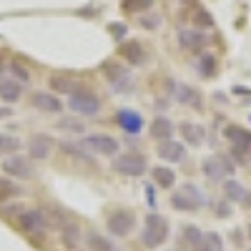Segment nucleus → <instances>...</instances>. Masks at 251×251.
Returning a JSON list of instances; mask_svg holds the SVG:
<instances>
[{"label": "nucleus", "instance_id": "nucleus-21", "mask_svg": "<svg viewBox=\"0 0 251 251\" xmlns=\"http://www.w3.org/2000/svg\"><path fill=\"white\" fill-rule=\"evenodd\" d=\"M23 83H18L15 78L10 75H0V100L5 103V106H10V103H18L20 98H23Z\"/></svg>", "mask_w": 251, "mask_h": 251}, {"label": "nucleus", "instance_id": "nucleus-31", "mask_svg": "<svg viewBox=\"0 0 251 251\" xmlns=\"http://www.w3.org/2000/svg\"><path fill=\"white\" fill-rule=\"evenodd\" d=\"M194 251H224V239L216 231H206L203 239H201V244Z\"/></svg>", "mask_w": 251, "mask_h": 251}, {"label": "nucleus", "instance_id": "nucleus-23", "mask_svg": "<svg viewBox=\"0 0 251 251\" xmlns=\"http://www.w3.org/2000/svg\"><path fill=\"white\" fill-rule=\"evenodd\" d=\"M151 138L153 141H169V138H174V133H176V126H174V121L169 118V116H156L153 121H151Z\"/></svg>", "mask_w": 251, "mask_h": 251}, {"label": "nucleus", "instance_id": "nucleus-17", "mask_svg": "<svg viewBox=\"0 0 251 251\" xmlns=\"http://www.w3.org/2000/svg\"><path fill=\"white\" fill-rule=\"evenodd\" d=\"M121 58L128 63L131 68H141L149 63V50L143 48V43H138V40H128V43H123L121 46Z\"/></svg>", "mask_w": 251, "mask_h": 251}, {"label": "nucleus", "instance_id": "nucleus-16", "mask_svg": "<svg viewBox=\"0 0 251 251\" xmlns=\"http://www.w3.org/2000/svg\"><path fill=\"white\" fill-rule=\"evenodd\" d=\"M113 121H116L118 128L126 131L128 136H138L143 131V116L138 111H133V108H118Z\"/></svg>", "mask_w": 251, "mask_h": 251}, {"label": "nucleus", "instance_id": "nucleus-4", "mask_svg": "<svg viewBox=\"0 0 251 251\" xmlns=\"http://www.w3.org/2000/svg\"><path fill=\"white\" fill-rule=\"evenodd\" d=\"M171 206L176 208V211H181V214H196V211H201V208L208 203V199H206V194L201 191L199 186H194V183H183L181 188H176V191H171Z\"/></svg>", "mask_w": 251, "mask_h": 251}, {"label": "nucleus", "instance_id": "nucleus-7", "mask_svg": "<svg viewBox=\"0 0 251 251\" xmlns=\"http://www.w3.org/2000/svg\"><path fill=\"white\" fill-rule=\"evenodd\" d=\"M136 228V214L131 208H113L106 219V231L116 239H128Z\"/></svg>", "mask_w": 251, "mask_h": 251}, {"label": "nucleus", "instance_id": "nucleus-26", "mask_svg": "<svg viewBox=\"0 0 251 251\" xmlns=\"http://www.w3.org/2000/svg\"><path fill=\"white\" fill-rule=\"evenodd\" d=\"M149 174H151L153 186L163 188V191H169V188H174V186H176V171L171 169V166H153V169H151Z\"/></svg>", "mask_w": 251, "mask_h": 251}, {"label": "nucleus", "instance_id": "nucleus-35", "mask_svg": "<svg viewBox=\"0 0 251 251\" xmlns=\"http://www.w3.org/2000/svg\"><path fill=\"white\" fill-rule=\"evenodd\" d=\"M138 23L146 28V30H156V28H161V23H163V18L156 13V10H149V13H143L141 18H138Z\"/></svg>", "mask_w": 251, "mask_h": 251}, {"label": "nucleus", "instance_id": "nucleus-30", "mask_svg": "<svg viewBox=\"0 0 251 251\" xmlns=\"http://www.w3.org/2000/svg\"><path fill=\"white\" fill-rule=\"evenodd\" d=\"M15 196H20L18 181L10 178V176H5V174H0V203H5V201H10Z\"/></svg>", "mask_w": 251, "mask_h": 251}, {"label": "nucleus", "instance_id": "nucleus-19", "mask_svg": "<svg viewBox=\"0 0 251 251\" xmlns=\"http://www.w3.org/2000/svg\"><path fill=\"white\" fill-rule=\"evenodd\" d=\"M221 191H224V199L231 201V203H241V206H251V194L244 183H239L236 178H226L221 183Z\"/></svg>", "mask_w": 251, "mask_h": 251}, {"label": "nucleus", "instance_id": "nucleus-2", "mask_svg": "<svg viewBox=\"0 0 251 251\" xmlns=\"http://www.w3.org/2000/svg\"><path fill=\"white\" fill-rule=\"evenodd\" d=\"M66 106H68L71 113H75V116H80V118H96V116H100V111H103V100L98 98V93H96L93 88L78 86V88L68 96Z\"/></svg>", "mask_w": 251, "mask_h": 251}, {"label": "nucleus", "instance_id": "nucleus-25", "mask_svg": "<svg viewBox=\"0 0 251 251\" xmlns=\"http://www.w3.org/2000/svg\"><path fill=\"white\" fill-rule=\"evenodd\" d=\"M83 241H86V249L88 251H121L111 236L100 234V231H86L83 234Z\"/></svg>", "mask_w": 251, "mask_h": 251}, {"label": "nucleus", "instance_id": "nucleus-5", "mask_svg": "<svg viewBox=\"0 0 251 251\" xmlns=\"http://www.w3.org/2000/svg\"><path fill=\"white\" fill-rule=\"evenodd\" d=\"M111 169L118 174V176H126V178H141L146 176L151 169H149V158H146V153L141 151H123L113 158Z\"/></svg>", "mask_w": 251, "mask_h": 251}, {"label": "nucleus", "instance_id": "nucleus-32", "mask_svg": "<svg viewBox=\"0 0 251 251\" xmlns=\"http://www.w3.org/2000/svg\"><path fill=\"white\" fill-rule=\"evenodd\" d=\"M201 239H203V231L199 226H194V224H188V226H183V231H181V241L188 246V249H196L199 244H201Z\"/></svg>", "mask_w": 251, "mask_h": 251}, {"label": "nucleus", "instance_id": "nucleus-6", "mask_svg": "<svg viewBox=\"0 0 251 251\" xmlns=\"http://www.w3.org/2000/svg\"><path fill=\"white\" fill-rule=\"evenodd\" d=\"M201 171L208 181L214 183H224L226 178H231L236 174V163L231 161V156L226 153H214V156H206L201 161Z\"/></svg>", "mask_w": 251, "mask_h": 251}, {"label": "nucleus", "instance_id": "nucleus-9", "mask_svg": "<svg viewBox=\"0 0 251 251\" xmlns=\"http://www.w3.org/2000/svg\"><path fill=\"white\" fill-rule=\"evenodd\" d=\"M3 171H5V176H10L15 181H30L35 176V166L28 158V153H15V156L3 158Z\"/></svg>", "mask_w": 251, "mask_h": 251}, {"label": "nucleus", "instance_id": "nucleus-42", "mask_svg": "<svg viewBox=\"0 0 251 251\" xmlns=\"http://www.w3.org/2000/svg\"><path fill=\"white\" fill-rule=\"evenodd\" d=\"M181 3H194V0H181Z\"/></svg>", "mask_w": 251, "mask_h": 251}, {"label": "nucleus", "instance_id": "nucleus-41", "mask_svg": "<svg viewBox=\"0 0 251 251\" xmlns=\"http://www.w3.org/2000/svg\"><path fill=\"white\" fill-rule=\"evenodd\" d=\"M246 236H249V239H251V226H249V231H246Z\"/></svg>", "mask_w": 251, "mask_h": 251}, {"label": "nucleus", "instance_id": "nucleus-14", "mask_svg": "<svg viewBox=\"0 0 251 251\" xmlns=\"http://www.w3.org/2000/svg\"><path fill=\"white\" fill-rule=\"evenodd\" d=\"M171 96L176 98V103H181V106H186V108H196V111L203 108L201 91L188 86V83H171Z\"/></svg>", "mask_w": 251, "mask_h": 251}, {"label": "nucleus", "instance_id": "nucleus-15", "mask_svg": "<svg viewBox=\"0 0 251 251\" xmlns=\"http://www.w3.org/2000/svg\"><path fill=\"white\" fill-rule=\"evenodd\" d=\"M156 153L161 161L166 163H183L188 151H186V143L183 141H176V138H169V141H161L156 146Z\"/></svg>", "mask_w": 251, "mask_h": 251}, {"label": "nucleus", "instance_id": "nucleus-22", "mask_svg": "<svg viewBox=\"0 0 251 251\" xmlns=\"http://www.w3.org/2000/svg\"><path fill=\"white\" fill-rule=\"evenodd\" d=\"M178 133H181L183 143H186V146H194V149H199V146L206 141V131H203V126L191 123V121L178 123Z\"/></svg>", "mask_w": 251, "mask_h": 251}, {"label": "nucleus", "instance_id": "nucleus-13", "mask_svg": "<svg viewBox=\"0 0 251 251\" xmlns=\"http://www.w3.org/2000/svg\"><path fill=\"white\" fill-rule=\"evenodd\" d=\"M30 106L40 113H46V116H60L63 108H66V103H63L60 96H55L53 91H35L30 96Z\"/></svg>", "mask_w": 251, "mask_h": 251}, {"label": "nucleus", "instance_id": "nucleus-34", "mask_svg": "<svg viewBox=\"0 0 251 251\" xmlns=\"http://www.w3.org/2000/svg\"><path fill=\"white\" fill-rule=\"evenodd\" d=\"M8 73H10V78H15L18 83H23V86H28V83H30V71L23 66V63H18V60H10L8 63Z\"/></svg>", "mask_w": 251, "mask_h": 251}, {"label": "nucleus", "instance_id": "nucleus-39", "mask_svg": "<svg viewBox=\"0 0 251 251\" xmlns=\"http://www.w3.org/2000/svg\"><path fill=\"white\" fill-rule=\"evenodd\" d=\"M13 113H15V111H13L10 106H3V108H0V118H10Z\"/></svg>", "mask_w": 251, "mask_h": 251}, {"label": "nucleus", "instance_id": "nucleus-3", "mask_svg": "<svg viewBox=\"0 0 251 251\" xmlns=\"http://www.w3.org/2000/svg\"><path fill=\"white\" fill-rule=\"evenodd\" d=\"M18 228L23 231L28 239L33 241H43L46 234H48V228H50V221H48V214H46V208H23V211L18 214L15 219Z\"/></svg>", "mask_w": 251, "mask_h": 251}, {"label": "nucleus", "instance_id": "nucleus-12", "mask_svg": "<svg viewBox=\"0 0 251 251\" xmlns=\"http://www.w3.org/2000/svg\"><path fill=\"white\" fill-rule=\"evenodd\" d=\"M176 38H178V46L191 53H203V48L211 43V35L201 28H178Z\"/></svg>", "mask_w": 251, "mask_h": 251}, {"label": "nucleus", "instance_id": "nucleus-24", "mask_svg": "<svg viewBox=\"0 0 251 251\" xmlns=\"http://www.w3.org/2000/svg\"><path fill=\"white\" fill-rule=\"evenodd\" d=\"M48 88H50L55 96H71V93L78 88V83H75V78L68 75V73H53V75L48 78Z\"/></svg>", "mask_w": 251, "mask_h": 251}, {"label": "nucleus", "instance_id": "nucleus-37", "mask_svg": "<svg viewBox=\"0 0 251 251\" xmlns=\"http://www.w3.org/2000/svg\"><path fill=\"white\" fill-rule=\"evenodd\" d=\"M214 214H216V219H228V216H231V201H226V199L216 201Z\"/></svg>", "mask_w": 251, "mask_h": 251}, {"label": "nucleus", "instance_id": "nucleus-1", "mask_svg": "<svg viewBox=\"0 0 251 251\" xmlns=\"http://www.w3.org/2000/svg\"><path fill=\"white\" fill-rule=\"evenodd\" d=\"M169 236H171V224H169V219L161 216V214H156V211L146 214L143 228H141V244H143L146 249L156 251L158 246H163L166 241H169Z\"/></svg>", "mask_w": 251, "mask_h": 251}, {"label": "nucleus", "instance_id": "nucleus-43", "mask_svg": "<svg viewBox=\"0 0 251 251\" xmlns=\"http://www.w3.org/2000/svg\"><path fill=\"white\" fill-rule=\"evenodd\" d=\"M78 251H88V249H78Z\"/></svg>", "mask_w": 251, "mask_h": 251}, {"label": "nucleus", "instance_id": "nucleus-40", "mask_svg": "<svg viewBox=\"0 0 251 251\" xmlns=\"http://www.w3.org/2000/svg\"><path fill=\"white\" fill-rule=\"evenodd\" d=\"M5 68H8V63H5L3 55H0V73H5Z\"/></svg>", "mask_w": 251, "mask_h": 251}, {"label": "nucleus", "instance_id": "nucleus-44", "mask_svg": "<svg viewBox=\"0 0 251 251\" xmlns=\"http://www.w3.org/2000/svg\"><path fill=\"white\" fill-rule=\"evenodd\" d=\"M249 169H251V158H249Z\"/></svg>", "mask_w": 251, "mask_h": 251}, {"label": "nucleus", "instance_id": "nucleus-10", "mask_svg": "<svg viewBox=\"0 0 251 251\" xmlns=\"http://www.w3.org/2000/svg\"><path fill=\"white\" fill-rule=\"evenodd\" d=\"M103 75L108 78L113 93H131L133 91V75H131V71L118 66V63H103Z\"/></svg>", "mask_w": 251, "mask_h": 251}, {"label": "nucleus", "instance_id": "nucleus-28", "mask_svg": "<svg viewBox=\"0 0 251 251\" xmlns=\"http://www.w3.org/2000/svg\"><path fill=\"white\" fill-rule=\"evenodd\" d=\"M196 71H199V75L201 78H214L216 75V71H219V60H216V55L214 53H199V58H196Z\"/></svg>", "mask_w": 251, "mask_h": 251}, {"label": "nucleus", "instance_id": "nucleus-36", "mask_svg": "<svg viewBox=\"0 0 251 251\" xmlns=\"http://www.w3.org/2000/svg\"><path fill=\"white\" fill-rule=\"evenodd\" d=\"M194 23H196V28L203 30V28H211V25H214V18L208 15L203 8H196V10H194Z\"/></svg>", "mask_w": 251, "mask_h": 251}, {"label": "nucleus", "instance_id": "nucleus-20", "mask_svg": "<svg viewBox=\"0 0 251 251\" xmlns=\"http://www.w3.org/2000/svg\"><path fill=\"white\" fill-rule=\"evenodd\" d=\"M224 138L228 141V146L251 153V131L244 128V126H226V128H224Z\"/></svg>", "mask_w": 251, "mask_h": 251}, {"label": "nucleus", "instance_id": "nucleus-11", "mask_svg": "<svg viewBox=\"0 0 251 251\" xmlns=\"http://www.w3.org/2000/svg\"><path fill=\"white\" fill-rule=\"evenodd\" d=\"M53 149H55V141H53V136H48V133H33V136L28 138V143H25L28 158L35 161V163L48 161L50 153H53Z\"/></svg>", "mask_w": 251, "mask_h": 251}, {"label": "nucleus", "instance_id": "nucleus-33", "mask_svg": "<svg viewBox=\"0 0 251 251\" xmlns=\"http://www.w3.org/2000/svg\"><path fill=\"white\" fill-rule=\"evenodd\" d=\"M121 8H123V13L143 15V13L153 10V0H121Z\"/></svg>", "mask_w": 251, "mask_h": 251}, {"label": "nucleus", "instance_id": "nucleus-27", "mask_svg": "<svg viewBox=\"0 0 251 251\" xmlns=\"http://www.w3.org/2000/svg\"><path fill=\"white\" fill-rule=\"evenodd\" d=\"M55 131L80 136L83 131H86V118H80V116H75V113H71V116H60V118L55 121Z\"/></svg>", "mask_w": 251, "mask_h": 251}, {"label": "nucleus", "instance_id": "nucleus-38", "mask_svg": "<svg viewBox=\"0 0 251 251\" xmlns=\"http://www.w3.org/2000/svg\"><path fill=\"white\" fill-rule=\"evenodd\" d=\"M108 30H111V35H113L116 40H123V38H126V30H128V28H126L123 23H111Z\"/></svg>", "mask_w": 251, "mask_h": 251}, {"label": "nucleus", "instance_id": "nucleus-18", "mask_svg": "<svg viewBox=\"0 0 251 251\" xmlns=\"http://www.w3.org/2000/svg\"><path fill=\"white\" fill-rule=\"evenodd\" d=\"M58 239H60V244L66 246L68 251H78V244H80V239H83V231H80L78 221H73V219L63 221V224L58 226Z\"/></svg>", "mask_w": 251, "mask_h": 251}, {"label": "nucleus", "instance_id": "nucleus-29", "mask_svg": "<svg viewBox=\"0 0 251 251\" xmlns=\"http://www.w3.org/2000/svg\"><path fill=\"white\" fill-rule=\"evenodd\" d=\"M23 151V141H20L15 133H8V131H0V156L8 158V156H15Z\"/></svg>", "mask_w": 251, "mask_h": 251}, {"label": "nucleus", "instance_id": "nucleus-8", "mask_svg": "<svg viewBox=\"0 0 251 251\" xmlns=\"http://www.w3.org/2000/svg\"><path fill=\"white\" fill-rule=\"evenodd\" d=\"M83 146L96 153V156H106V158H116L121 153V141L111 133H86L83 136Z\"/></svg>", "mask_w": 251, "mask_h": 251}]
</instances>
